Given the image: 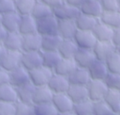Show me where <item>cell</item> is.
<instances>
[{"instance_id": "cell-28", "label": "cell", "mask_w": 120, "mask_h": 115, "mask_svg": "<svg viewBox=\"0 0 120 115\" xmlns=\"http://www.w3.org/2000/svg\"><path fill=\"white\" fill-rule=\"evenodd\" d=\"M76 68H77V65L73 59L61 58L58 64L56 65V67L53 69V74L68 77Z\"/></svg>"}, {"instance_id": "cell-45", "label": "cell", "mask_w": 120, "mask_h": 115, "mask_svg": "<svg viewBox=\"0 0 120 115\" xmlns=\"http://www.w3.org/2000/svg\"><path fill=\"white\" fill-rule=\"evenodd\" d=\"M40 2H42L43 4H45L46 6L50 7L52 9H53L54 8L62 5L64 3V0H38Z\"/></svg>"}, {"instance_id": "cell-32", "label": "cell", "mask_w": 120, "mask_h": 115, "mask_svg": "<svg viewBox=\"0 0 120 115\" xmlns=\"http://www.w3.org/2000/svg\"><path fill=\"white\" fill-rule=\"evenodd\" d=\"M36 2L37 0H15V12L18 13L20 16L31 15Z\"/></svg>"}, {"instance_id": "cell-38", "label": "cell", "mask_w": 120, "mask_h": 115, "mask_svg": "<svg viewBox=\"0 0 120 115\" xmlns=\"http://www.w3.org/2000/svg\"><path fill=\"white\" fill-rule=\"evenodd\" d=\"M14 115H34V105L17 101L14 104Z\"/></svg>"}, {"instance_id": "cell-42", "label": "cell", "mask_w": 120, "mask_h": 115, "mask_svg": "<svg viewBox=\"0 0 120 115\" xmlns=\"http://www.w3.org/2000/svg\"><path fill=\"white\" fill-rule=\"evenodd\" d=\"M15 11L13 0H0V14H7Z\"/></svg>"}, {"instance_id": "cell-20", "label": "cell", "mask_w": 120, "mask_h": 115, "mask_svg": "<svg viewBox=\"0 0 120 115\" xmlns=\"http://www.w3.org/2000/svg\"><path fill=\"white\" fill-rule=\"evenodd\" d=\"M53 97V92L49 89L48 86L36 87L33 95V105H40L51 103Z\"/></svg>"}, {"instance_id": "cell-14", "label": "cell", "mask_w": 120, "mask_h": 115, "mask_svg": "<svg viewBox=\"0 0 120 115\" xmlns=\"http://www.w3.org/2000/svg\"><path fill=\"white\" fill-rule=\"evenodd\" d=\"M73 60L75 61L77 67L82 68V69H87L95 60L96 58L92 52V50H87V49H78L76 52Z\"/></svg>"}, {"instance_id": "cell-16", "label": "cell", "mask_w": 120, "mask_h": 115, "mask_svg": "<svg viewBox=\"0 0 120 115\" xmlns=\"http://www.w3.org/2000/svg\"><path fill=\"white\" fill-rule=\"evenodd\" d=\"M87 71L89 73L91 80H104L109 74L105 62L98 59H96L87 68Z\"/></svg>"}, {"instance_id": "cell-3", "label": "cell", "mask_w": 120, "mask_h": 115, "mask_svg": "<svg viewBox=\"0 0 120 115\" xmlns=\"http://www.w3.org/2000/svg\"><path fill=\"white\" fill-rule=\"evenodd\" d=\"M52 74L53 72L52 70L41 66L29 72V81L35 87L47 86Z\"/></svg>"}, {"instance_id": "cell-22", "label": "cell", "mask_w": 120, "mask_h": 115, "mask_svg": "<svg viewBox=\"0 0 120 115\" xmlns=\"http://www.w3.org/2000/svg\"><path fill=\"white\" fill-rule=\"evenodd\" d=\"M98 41H112L113 36V29L109 27L108 25L102 24L101 22H98L94 29L92 30Z\"/></svg>"}, {"instance_id": "cell-36", "label": "cell", "mask_w": 120, "mask_h": 115, "mask_svg": "<svg viewBox=\"0 0 120 115\" xmlns=\"http://www.w3.org/2000/svg\"><path fill=\"white\" fill-rule=\"evenodd\" d=\"M93 105L94 102L87 99L74 104L72 111L76 115H93Z\"/></svg>"}, {"instance_id": "cell-41", "label": "cell", "mask_w": 120, "mask_h": 115, "mask_svg": "<svg viewBox=\"0 0 120 115\" xmlns=\"http://www.w3.org/2000/svg\"><path fill=\"white\" fill-rule=\"evenodd\" d=\"M103 11H118L120 10L118 0H99Z\"/></svg>"}, {"instance_id": "cell-1", "label": "cell", "mask_w": 120, "mask_h": 115, "mask_svg": "<svg viewBox=\"0 0 120 115\" xmlns=\"http://www.w3.org/2000/svg\"><path fill=\"white\" fill-rule=\"evenodd\" d=\"M57 25L58 20L53 15H50L48 17L37 20V33L40 36L56 35Z\"/></svg>"}, {"instance_id": "cell-10", "label": "cell", "mask_w": 120, "mask_h": 115, "mask_svg": "<svg viewBox=\"0 0 120 115\" xmlns=\"http://www.w3.org/2000/svg\"><path fill=\"white\" fill-rule=\"evenodd\" d=\"M47 86L53 92V94H55V93H65V92H67L70 84H69L68 79L67 76H63V75L53 74L52 75V77L50 78Z\"/></svg>"}, {"instance_id": "cell-31", "label": "cell", "mask_w": 120, "mask_h": 115, "mask_svg": "<svg viewBox=\"0 0 120 115\" xmlns=\"http://www.w3.org/2000/svg\"><path fill=\"white\" fill-rule=\"evenodd\" d=\"M18 101L16 88L10 84L0 86V102L2 103H16Z\"/></svg>"}, {"instance_id": "cell-35", "label": "cell", "mask_w": 120, "mask_h": 115, "mask_svg": "<svg viewBox=\"0 0 120 115\" xmlns=\"http://www.w3.org/2000/svg\"><path fill=\"white\" fill-rule=\"evenodd\" d=\"M105 64L108 72L111 74H120V55L115 50L106 59Z\"/></svg>"}, {"instance_id": "cell-44", "label": "cell", "mask_w": 120, "mask_h": 115, "mask_svg": "<svg viewBox=\"0 0 120 115\" xmlns=\"http://www.w3.org/2000/svg\"><path fill=\"white\" fill-rule=\"evenodd\" d=\"M9 84V73L0 68V86Z\"/></svg>"}, {"instance_id": "cell-9", "label": "cell", "mask_w": 120, "mask_h": 115, "mask_svg": "<svg viewBox=\"0 0 120 115\" xmlns=\"http://www.w3.org/2000/svg\"><path fill=\"white\" fill-rule=\"evenodd\" d=\"M115 50L116 47L112 41H97L92 49V52L96 59L105 61V59Z\"/></svg>"}, {"instance_id": "cell-13", "label": "cell", "mask_w": 120, "mask_h": 115, "mask_svg": "<svg viewBox=\"0 0 120 115\" xmlns=\"http://www.w3.org/2000/svg\"><path fill=\"white\" fill-rule=\"evenodd\" d=\"M29 81V72L22 66L9 72V84L14 88H19Z\"/></svg>"}, {"instance_id": "cell-43", "label": "cell", "mask_w": 120, "mask_h": 115, "mask_svg": "<svg viewBox=\"0 0 120 115\" xmlns=\"http://www.w3.org/2000/svg\"><path fill=\"white\" fill-rule=\"evenodd\" d=\"M14 104L0 102V115H14Z\"/></svg>"}, {"instance_id": "cell-37", "label": "cell", "mask_w": 120, "mask_h": 115, "mask_svg": "<svg viewBox=\"0 0 120 115\" xmlns=\"http://www.w3.org/2000/svg\"><path fill=\"white\" fill-rule=\"evenodd\" d=\"M56 108L52 103L34 105V115H58Z\"/></svg>"}, {"instance_id": "cell-11", "label": "cell", "mask_w": 120, "mask_h": 115, "mask_svg": "<svg viewBox=\"0 0 120 115\" xmlns=\"http://www.w3.org/2000/svg\"><path fill=\"white\" fill-rule=\"evenodd\" d=\"M77 27L74 21L71 20H60L57 25V35L62 40H73Z\"/></svg>"}, {"instance_id": "cell-53", "label": "cell", "mask_w": 120, "mask_h": 115, "mask_svg": "<svg viewBox=\"0 0 120 115\" xmlns=\"http://www.w3.org/2000/svg\"><path fill=\"white\" fill-rule=\"evenodd\" d=\"M1 19H2V15L0 14V24H1Z\"/></svg>"}, {"instance_id": "cell-49", "label": "cell", "mask_w": 120, "mask_h": 115, "mask_svg": "<svg viewBox=\"0 0 120 115\" xmlns=\"http://www.w3.org/2000/svg\"><path fill=\"white\" fill-rule=\"evenodd\" d=\"M6 52H7V50H6V48L4 47L3 43H0V60H1V59H2V58L5 56Z\"/></svg>"}, {"instance_id": "cell-29", "label": "cell", "mask_w": 120, "mask_h": 115, "mask_svg": "<svg viewBox=\"0 0 120 115\" xmlns=\"http://www.w3.org/2000/svg\"><path fill=\"white\" fill-rule=\"evenodd\" d=\"M98 21L112 29L118 28V27H120V10H118V11H103L102 14L100 15Z\"/></svg>"}, {"instance_id": "cell-27", "label": "cell", "mask_w": 120, "mask_h": 115, "mask_svg": "<svg viewBox=\"0 0 120 115\" xmlns=\"http://www.w3.org/2000/svg\"><path fill=\"white\" fill-rule=\"evenodd\" d=\"M35 89L36 87L30 82L19 88H16L18 101L22 102V103H27V104H33L32 101H33V95L35 92Z\"/></svg>"}, {"instance_id": "cell-8", "label": "cell", "mask_w": 120, "mask_h": 115, "mask_svg": "<svg viewBox=\"0 0 120 115\" xmlns=\"http://www.w3.org/2000/svg\"><path fill=\"white\" fill-rule=\"evenodd\" d=\"M52 103V105L54 106V107L56 108V110L59 114L72 111L73 106H74V103L71 101V99L67 94V92L53 94Z\"/></svg>"}, {"instance_id": "cell-2", "label": "cell", "mask_w": 120, "mask_h": 115, "mask_svg": "<svg viewBox=\"0 0 120 115\" xmlns=\"http://www.w3.org/2000/svg\"><path fill=\"white\" fill-rule=\"evenodd\" d=\"M87 87L88 99L92 102H98L104 99L108 88L104 80H90Z\"/></svg>"}, {"instance_id": "cell-30", "label": "cell", "mask_w": 120, "mask_h": 115, "mask_svg": "<svg viewBox=\"0 0 120 115\" xmlns=\"http://www.w3.org/2000/svg\"><path fill=\"white\" fill-rule=\"evenodd\" d=\"M103 101L113 113H120V91L108 90Z\"/></svg>"}, {"instance_id": "cell-12", "label": "cell", "mask_w": 120, "mask_h": 115, "mask_svg": "<svg viewBox=\"0 0 120 115\" xmlns=\"http://www.w3.org/2000/svg\"><path fill=\"white\" fill-rule=\"evenodd\" d=\"M41 48V36L38 33L22 36V52H37Z\"/></svg>"}, {"instance_id": "cell-48", "label": "cell", "mask_w": 120, "mask_h": 115, "mask_svg": "<svg viewBox=\"0 0 120 115\" xmlns=\"http://www.w3.org/2000/svg\"><path fill=\"white\" fill-rule=\"evenodd\" d=\"M7 34H8V32L5 30V28L0 24V43H3V41H4V40H5L6 36H7Z\"/></svg>"}, {"instance_id": "cell-25", "label": "cell", "mask_w": 120, "mask_h": 115, "mask_svg": "<svg viewBox=\"0 0 120 115\" xmlns=\"http://www.w3.org/2000/svg\"><path fill=\"white\" fill-rule=\"evenodd\" d=\"M78 46L73 40H62L57 52L62 58L73 59L76 52L78 51Z\"/></svg>"}, {"instance_id": "cell-33", "label": "cell", "mask_w": 120, "mask_h": 115, "mask_svg": "<svg viewBox=\"0 0 120 115\" xmlns=\"http://www.w3.org/2000/svg\"><path fill=\"white\" fill-rule=\"evenodd\" d=\"M42 58V66L48 68L53 72V69L56 67L60 59L62 58L57 51L55 52H41Z\"/></svg>"}, {"instance_id": "cell-17", "label": "cell", "mask_w": 120, "mask_h": 115, "mask_svg": "<svg viewBox=\"0 0 120 115\" xmlns=\"http://www.w3.org/2000/svg\"><path fill=\"white\" fill-rule=\"evenodd\" d=\"M68 82L70 85H79V86H87L91 78L87 69H82L77 67L68 76Z\"/></svg>"}, {"instance_id": "cell-55", "label": "cell", "mask_w": 120, "mask_h": 115, "mask_svg": "<svg viewBox=\"0 0 120 115\" xmlns=\"http://www.w3.org/2000/svg\"><path fill=\"white\" fill-rule=\"evenodd\" d=\"M13 1H15V0H13Z\"/></svg>"}, {"instance_id": "cell-7", "label": "cell", "mask_w": 120, "mask_h": 115, "mask_svg": "<svg viewBox=\"0 0 120 115\" xmlns=\"http://www.w3.org/2000/svg\"><path fill=\"white\" fill-rule=\"evenodd\" d=\"M21 57L22 52L17 51H7L5 56L0 60V68L7 72H11L12 70L21 66Z\"/></svg>"}, {"instance_id": "cell-40", "label": "cell", "mask_w": 120, "mask_h": 115, "mask_svg": "<svg viewBox=\"0 0 120 115\" xmlns=\"http://www.w3.org/2000/svg\"><path fill=\"white\" fill-rule=\"evenodd\" d=\"M113 112L108 107V105L103 101L94 102L93 105V115H112Z\"/></svg>"}, {"instance_id": "cell-21", "label": "cell", "mask_w": 120, "mask_h": 115, "mask_svg": "<svg viewBox=\"0 0 120 115\" xmlns=\"http://www.w3.org/2000/svg\"><path fill=\"white\" fill-rule=\"evenodd\" d=\"M22 36L19 32H10L7 34L3 45L7 51L22 52Z\"/></svg>"}, {"instance_id": "cell-47", "label": "cell", "mask_w": 120, "mask_h": 115, "mask_svg": "<svg viewBox=\"0 0 120 115\" xmlns=\"http://www.w3.org/2000/svg\"><path fill=\"white\" fill-rule=\"evenodd\" d=\"M85 0H64V2L71 7H74V8H80V7L82 5V3L84 2Z\"/></svg>"}, {"instance_id": "cell-34", "label": "cell", "mask_w": 120, "mask_h": 115, "mask_svg": "<svg viewBox=\"0 0 120 115\" xmlns=\"http://www.w3.org/2000/svg\"><path fill=\"white\" fill-rule=\"evenodd\" d=\"M31 15L36 20H39V19L48 17L50 15H52V9L50 7H48L45 4H43L42 2L37 0L35 6L33 8V10H32Z\"/></svg>"}, {"instance_id": "cell-18", "label": "cell", "mask_w": 120, "mask_h": 115, "mask_svg": "<svg viewBox=\"0 0 120 115\" xmlns=\"http://www.w3.org/2000/svg\"><path fill=\"white\" fill-rule=\"evenodd\" d=\"M18 32L22 36L37 33V20L32 15L21 16Z\"/></svg>"}, {"instance_id": "cell-23", "label": "cell", "mask_w": 120, "mask_h": 115, "mask_svg": "<svg viewBox=\"0 0 120 115\" xmlns=\"http://www.w3.org/2000/svg\"><path fill=\"white\" fill-rule=\"evenodd\" d=\"M76 27L78 30H83V31H92L98 22V19H96L94 17L79 13V15L74 20Z\"/></svg>"}, {"instance_id": "cell-39", "label": "cell", "mask_w": 120, "mask_h": 115, "mask_svg": "<svg viewBox=\"0 0 120 115\" xmlns=\"http://www.w3.org/2000/svg\"><path fill=\"white\" fill-rule=\"evenodd\" d=\"M104 82L108 90L120 91V74H111L109 73L104 79Z\"/></svg>"}, {"instance_id": "cell-52", "label": "cell", "mask_w": 120, "mask_h": 115, "mask_svg": "<svg viewBox=\"0 0 120 115\" xmlns=\"http://www.w3.org/2000/svg\"><path fill=\"white\" fill-rule=\"evenodd\" d=\"M112 115H120V113H112Z\"/></svg>"}, {"instance_id": "cell-5", "label": "cell", "mask_w": 120, "mask_h": 115, "mask_svg": "<svg viewBox=\"0 0 120 115\" xmlns=\"http://www.w3.org/2000/svg\"><path fill=\"white\" fill-rule=\"evenodd\" d=\"M21 66L28 72L42 66L41 51L37 52H22Z\"/></svg>"}, {"instance_id": "cell-4", "label": "cell", "mask_w": 120, "mask_h": 115, "mask_svg": "<svg viewBox=\"0 0 120 115\" xmlns=\"http://www.w3.org/2000/svg\"><path fill=\"white\" fill-rule=\"evenodd\" d=\"M73 41L79 49H87V50H92L94 45L98 41L92 31H83V30H77L73 38Z\"/></svg>"}, {"instance_id": "cell-19", "label": "cell", "mask_w": 120, "mask_h": 115, "mask_svg": "<svg viewBox=\"0 0 120 115\" xmlns=\"http://www.w3.org/2000/svg\"><path fill=\"white\" fill-rule=\"evenodd\" d=\"M20 19H21V16L15 11L3 14L1 19V25L5 28V30L8 33L18 32Z\"/></svg>"}, {"instance_id": "cell-26", "label": "cell", "mask_w": 120, "mask_h": 115, "mask_svg": "<svg viewBox=\"0 0 120 115\" xmlns=\"http://www.w3.org/2000/svg\"><path fill=\"white\" fill-rule=\"evenodd\" d=\"M67 94L69 96V98L74 104L88 99V92L86 86L70 85L67 91Z\"/></svg>"}, {"instance_id": "cell-50", "label": "cell", "mask_w": 120, "mask_h": 115, "mask_svg": "<svg viewBox=\"0 0 120 115\" xmlns=\"http://www.w3.org/2000/svg\"><path fill=\"white\" fill-rule=\"evenodd\" d=\"M58 115H76L73 111H69V112H65V113H60Z\"/></svg>"}, {"instance_id": "cell-24", "label": "cell", "mask_w": 120, "mask_h": 115, "mask_svg": "<svg viewBox=\"0 0 120 115\" xmlns=\"http://www.w3.org/2000/svg\"><path fill=\"white\" fill-rule=\"evenodd\" d=\"M62 39L56 35L41 36V52H55L58 50Z\"/></svg>"}, {"instance_id": "cell-46", "label": "cell", "mask_w": 120, "mask_h": 115, "mask_svg": "<svg viewBox=\"0 0 120 115\" xmlns=\"http://www.w3.org/2000/svg\"><path fill=\"white\" fill-rule=\"evenodd\" d=\"M112 42L115 47L120 46V27L113 29V36H112Z\"/></svg>"}, {"instance_id": "cell-6", "label": "cell", "mask_w": 120, "mask_h": 115, "mask_svg": "<svg viewBox=\"0 0 120 115\" xmlns=\"http://www.w3.org/2000/svg\"><path fill=\"white\" fill-rule=\"evenodd\" d=\"M79 13H80L79 8L71 7L68 4H66L65 2L62 5H60L52 9V15L58 21H60V20L74 21L76 19V17L79 15Z\"/></svg>"}, {"instance_id": "cell-15", "label": "cell", "mask_w": 120, "mask_h": 115, "mask_svg": "<svg viewBox=\"0 0 120 115\" xmlns=\"http://www.w3.org/2000/svg\"><path fill=\"white\" fill-rule=\"evenodd\" d=\"M80 12L96 19H99L103 10L100 6L99 0H85L79 8Z\"/></svg>"}, {"instance_id": "cell-51", "label": "cell", "mask_w": 120, "mask_h": 115, "mask_svg": "<svg viewBox=\"0 0 120 115\" xmlns=\"http://www.w3.org/2000/svg\"><path fill=\"white\" fill-rule=\"evenodd\" d=\"M116 51L119 53V55H120V46L119 47H116Z\"/></svg>"}, {"instance_id": "cell-54", "label": "cell", "mask_w": 120, "mask_h": 115, "mask_svg": "<svg viewBox=\"0 0 120 115\" xmlns=\"http://www.w3.org/2000/svg\"><path fill=\"white\" fill-rule=\"evenodd\" d=\"M119 1V7H120V0H118Z\"/></svg>"}]
</instances>
